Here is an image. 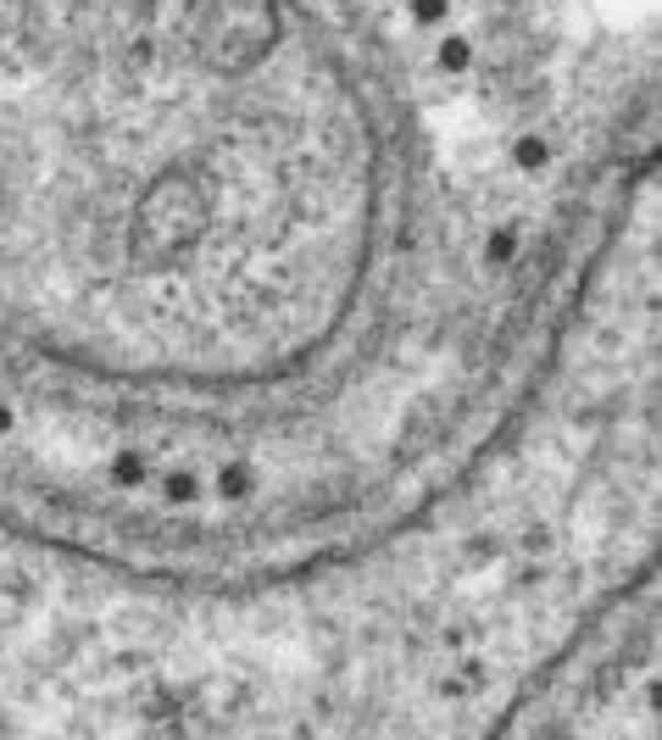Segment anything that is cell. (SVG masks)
Instances as JSON below:
<instances>
[{"mask_svg": "<svg viewBox=\"0 0 662 740\" xmlns=\"http://www.w3.org/2000/svg\"><path fill=\"white\" fill-rule=\"evenodd\" d=\"M468 56H473V51H468V40H446V45H440V67H446V72H462V67H468Z\"/></svg>", "mask_w": 662, "mask_h": 740, "instance_id": "1", "label": "cell"}, {"mask_svg": "<svg viewBox=\"0 0 662 740\" xmlns=\"http://www.w3.org/2000/svg\"><path fill=\"white\" fill-rule=\"evenodd\" d=\"M513 251H518V234H513V228H495V234H490V257L507 262Z\"/></svg>", "mask_w": 662, "mask_h": 740, "instance_id": "2", "label": "cell"}, {"mask_svg": "<svg viewBox=\"0 0 662 740\" xmlns=\"http://www.w3.org/2000/svg\"><path fill=\"white\" fill-rule=\"evenodd\" d=\"M513 161H518V168H540V161H546V139H524L513 150Z\"/></svg>", "mask_w": 662, "mask_h": 740, "instance_id": "3", "label": "cell"}, {"mask_svg": "<svg viewBox=\"0 0 662 740\" xmlns=\"http://www.w3.org/2000/svg\"><path fill=\"white\" fill-rule=\"evenodd\" d=\"M451 0H412V12H418V23H440Z\"/></svg>", "mask_w": 662, "mask_h": 740, "instance_id": "4", "label": "cell"}]
</instances>
